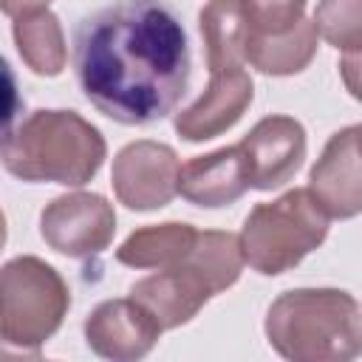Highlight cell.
Masks as SVG:
<instances>
[{
    "mask_svg": "<svg viewBox=\"0 0 362 362\" xmlns=\"http://www.w3.org/2000/svg\"><path fill=\"white\" fill-rule=\"evenodd\" d=\"M0 300L3 342L8 348L31 351L59 331L71 308V288L51 263L34 255H20L0 272Z\"/></svg>",
    "mask_w": 362,
    "mask_h": 362,
    "instance_id": "cell-5",
    "label": "cell"
},
{
    "mask_svg": "<svg viewBox=\"0 0 362 362\" xmlns=\"http://www.w3.org/2000/svg\"><path fill=\"white\" fill-rule=\"evenodd\" d=\"M317 34L337 51L362 48V0H320L314 11Z\"/></svg>",
    "mask_w": 362,
    "mask_h": 362,
    "instance_id": "cell-19",
    "label": "cell"
},
{
    "mask_svg": "<svg viewBox=\"0 0 362 362\" xmlns=\"http://www.w3.org/2000/svg\"><path fill=\"white\" fill-rule=\"evenodd\" d=\"M339 74L345 82V90L362 102V48L359 51H345L339 59Z\"/></svg>",
    "mask_w": 362,
    "mask_h": 362,
    "instance_id": "cell-21",
    "label": "cell"
},
{
    "mask_svg": "<svg viewBox=\"0 0 362 362\" xmlns=\"http://www.w3.org/2000/svg\"><path fill=\"white\" fill-rule=\"evenodd\" d=\"M189 42L164 0H116L74 31V74L85 99L119 124L167 119L189 85Z\"/></svg>",
    "mask_w": 362,
    "mask_h": 362,
    "instance_id": "cell-1",
    "label": "cell"
},
{
    "mask_svg": "<svg viewBox=\"0 0 362 362\" xmlns=\"http://www.w3.org/2000/svg\"><path fill=\"white\" fill-rule=\"evenodd\" d=\"M308 189L331 218L362 215V124L337 130L308 173Z\"/></svg>",
    "mask_w": 362,
    "mask_h": 362,
    "instance_id": "cell-8",
    "label": "cell"
},
{
    "mask_svg": "<svg viewBox=\"0 0 362 362\" xmlns=\"http://www.w3.org/2000/svg\"><path fill=\"white\" fill-rule=\"evenodd\" d=\"M269 345L291 362L362 356V305L342 288H291L266 311Z\"/></svg>",
    "mask_w": 362,
    "mask_h": 362,
    "instance_id": "cell-3",
    "label": "cell"
},
{
    "mask_svg": "<svg viewBox=\"0 0 362 362\" xmlns=\"http://www.w3.org/2000/svg\"><path fill=\"white\" fill-rule=\"evenodd\" d=\"M255 99V85L246 68L215 71L209 74V85L204 93L175 113V133L184 141H209L226 130H232L240 116L249 110Z\"/></svg>",
    "mask_w": 362,
    "mask_h": 362,
    "instance_id": "cell-11",
    "label": "cell"
},
{
    "mask_svg": "<svg viewBox=\"0 0 362 362\" xmlns=\"http://www.w3.org/2000/svg\"><path fill=\"white\" fill-rule=\"evenodd\" d=\"M14 45L20 59L37 74V76H59L68 62V45L65 31L59 25V17L48 8L31 11L14 20L11 25Z\"/></svg>",
    "mask_w": 362,
    "mask_h": 362,
    "instance_id": "cell-16",
    "label": "cell"
},
{
    "mask_svg": "<svg viewBox=\"0 0 362 362\" xmlns=\"http://www.w3.org/2000/svg\"><path fill=\"white\" fill-rule=\"evenodd\" d=\"M42 240L65 257H96L116 235L113 204L99 192H68L45 204L40 215Z\"/></svg>",
    "mask_w": 362,
    "mask_h": 362,
    "instance_id": "cell-6",
    "label": "cell"
},
{
    "mask_svg": "<svg viewBox=\"0 0 362 362\" xmlns=\"http://www.w3.org/2000/svg\"><path fill=\"white\" fill-rule=\"evenodd\" d=\"M317 25L314 20H303L297 28L277 37H249L246 62L269 76H291L311 65L317 57Z\"/></svg>",
    "mask_w": 362,
    "mask_h": 362,
    "instance_id": "cell-17",
    "label": "cell"
},
{
    "mask_svg": "<svg viewBox=\"0 0 362 362\" xmlns=\"http://www.w3.org/2000/svg\"><path fill=\"white\" fill-rule=\"evenodd\" d=\"M198 28H201L209 74L246 65L249 28L240 0H209L198 14Z\"/></svg>",
    "mask_w": 362,
    "mask_h": 362,
    "instance_id": "cell-14",
    "label": "cell"
},
{
    "mask_svg": "<svg viewBox=\"0 0 362 362\" xmlns=\"http://www.w3.org/2000/svg\"><path fill=\"white\" fill-rule=\"evenodd\" d=\"M105 136L76 110H34L6 127L0 158L6 173L28 184L82 187L102 170Z\"/></svg>",
    "mask_w": 362,
    "mask_h": 362,
    "instance_id": "cell-2",
    "label": "cell"
},
{
    "mask_svg": "<svg viewBox=\"0 0 362 362\" xmlns=\"http://www.w3.org/2000/svg\"><path fill=\"white\" fill-rule=\"evenodd\" d=\"M246 161H249V178L252 187L260 192L280 189L288 184L303 161H305V127L294 116L272 113L263 116L240 141Z\"/></svg>",
    "mask_w": 362,
    "mask_h": 362,
    "instance_id": "cell-10",
    "label": "cell"
},
{
    "mask_svg": "<svg viewBox=\"0 0 362 362\" xmlns=\"http://www.w3.org/2000/svg\"><path fill=\"white\" fill-rule=\"evenodd\" d=\"M328 223L331 215L308 187L288 189L274 201L257 204L246 215L240 229L243 257L263 277L286 274L322 246Z\"/></svg>",
    "mask_w": 362,
    "mask_h": 362,
    "instance_id": "cell-4",
    "label": "cell"
},
{
    "mask_svg": "<svg viewBox=\"0 0 362 362\" xmlns=\"http://www.w3.org/2000/svg\"><path fill=\"white\" fill-rule=\"evenodd\" d=\"M195 240L198 229L184 221L141 226L130 232L127 240L116 249V260L130 269H170L192 252Z\"/></svg>",
    "mask_w": 362,
    "mask_h": 362,
    "instance_id": "cell-15",
    "label": "cell"
},
{
    "mask_svg": "<svg viewBox=\"0 0 362 362\" xmlns=\"http://www.w3.org/2000/svg\"><path fill=\"white\" fill-rule=\"evenodd\" d=\"M181 161L175 150L164 141H130L113 158L110 184L119 198L133 212H153L167 206L178 195Z\"/></svg>",
    "mask_w": 362,
    "mask_h": 362,
    "instance_id": "cell-7",
    "label": "cell"
},
{
    "mask_svg": "<svg viewBox=\"0 0 362 362\" xmlns=\"http://www.w3.org/2000/svg\"><path fill=\"white\" fill-rule=\"evenodd\" d=\"M158 320L133 297H116L99 303L85 320V342L88 348L113 362H136L144 359L158 337Z\"/></svg>",
    "mask_w": 362,
    "mask_h": 362,
    "instance_id": "cell-9",
    "label": "cell"
},
{
    "mask_svg": "<svg viewBox=\"0 0 362 362\" xmlns=\"http://www.w3.org/2000/svg\"><path fill=\"white\" fill-rule=\"evenodd\" d=\"M240 8L249 37H277L305 20V0H240Z\"/></svg>",
    "mask_w": 362,
    "mask_h": 362,
    "instance_id": "cell-20",
    "label": "cell"
},
{
    "mask_svg": "<svg viewBox=\"0 0 362 362\" xmlns=\"http://www.w3.org/2000/svg\"><path fill=\"white\" fill-rule=\"evenodd\" d=\"M48 3H51V0H0V8H3L6 17L17 20V17H23V14L48 8Z\"/></svg>",
    "mask_w": 362,
    "mask_h": 362,
    "instance_id": "cell-22",
    "label": "cell"
},
{
    "mask_svg": "<svg viewBox=\"0 0 362 362\" xmlns=\"http://www.w3.org/2000/svg\"><path fill=\"white\" fill-rule=\"evenodd\" d=\"M252 187L249 161L240 144L212 150L206 156H195L181 167L178 195L195 206L218 209L229 206Z\"/></svg>",
    "mask_w": 362,
    "mask_h": 362,
    "instance_id": "cell-13",
    "label": "cell"
},
{
    "mask_svg": "<svg viewBox=\"0 0 362 362\" xmlns=\"http://www.w3.org/2000/svg\"><path fill=\"white\" fill-rule=\"evenodd\" d=\"M184 260L206 277V283L215 294L232 288L240 280V272H243V263H246L240 235L221 232V229L198 232V240H195L192 252Z\"/></svg>",
    "mask_w": 362,
    "mask_h": 362,
    "instance_id": "cell-18",
    "label": "cell"
},
{
    "mask_svg": "<svg viewBox=\"0 0 362 362\" xmlns=\"http://www.w3.org/2000/svg\"><path fill=\"white\" fill-rule=\"evenodd\" d=\"M130 297L139 300L164 331L187 325L212 297L206 277L192 269L187 260L170 269H158L156 274H147L130 286Z\"/></svg>",
    "mask_w": 362,
    "mask_h": 362,
    "instance_id": "cell-12",
    "label": "cell"
}]
</instances>
